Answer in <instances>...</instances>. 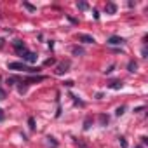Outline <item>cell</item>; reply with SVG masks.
I'll return each mask as SVG.
<instances>
[{
    "instance_id": "obj_12",
    "label": "cell",
    "mask_w": 148,
    "mask_h": 148,
    "mask_svg": "<svg viewBox=\"0 0 148 148\" xmlns=\"http://www.w3.org/2000/svg\"><path fill=\"white\" fill-rule=\"evenodd\" d=\"M124 110H125V106H119V108H117V112H115V113H117V115H119V117H120V115H124Z\"/></svg>"
},
{
    "instance_id": "obj_5",
    "label": "cell",
    "mask_w": 148,
    "mask_h": 148,
    "mask_svg": "<svg viewBox=\"0 0 148 148\" xmlns=\"http://www.w3.org/2000/svg\"><path fill=\"white\" fill-rule=\"evenodd\" d=\"M68 66H70V63L66 61V63H61L59 66H58V70H56V73H58V75H63V73L64 71H68Z\"/></svg>"
},
{
    "instance_id": "obj_2",
    "label": "cell",
    "mask_w": 148,
    "mask_h": 148,
    "mask_svg": "<svg viewBox=\"0 0 148 148\" xmlns=\"http://www.w3.org/2000/svg\"><path fill=\"white\" fill-rule=\"evenodd\" d=\"M21 58H23V61H26V63H37V54L35 52H32V51H28V49H23V51H16Z\"/></svg>"
},
{
    "instance_id": "obj_11",
    "label": "cell",
    "mask_w": 148,
    "mask_h": 148,
    "mask_svg": "<svg viewBox=\"0 0 148 148\" xmlns=\"http://www.w3.org/2000/svg\"><path fill=\"white\" fill-rule=\"evenodd\" d=\"M77 7H79L80 11H86V9H87V4H86V2H80V4H77Z\"/></svg>"
},
{
    "instance_id": "obj_16",
    "label": "cell",
    "mask_w": 148,
    "mask_h": 148,
    "mask_svg": "<svg viewBox=\"0 0 148 148\" xmlns=\"http://www.w3.org/2000/svg\"><path fill=\"white\" fill-rule=\"evenodd\" d=\"M99 119H101V122H103V124H106V122H108V117H106V115H101Z\"/></svg>"
},
{
    "instance_id": "obj_19",
    "label": "cell",
    "mask_w": 148,
    "mask_h": 148,
    "mask_svg": "<svg viewBox=\"0 0 148 148\" xmlns=\"http://www.w3.org/2000/svg\"><path fill=\"white\" fill-rule=\"evenodd\" d=\"M0 120H4V112H2V108H0Z\"/></svg>"
},
{
    "instance_id": "obj_4",
    "label": "cell",
    "mask_w": 148,
    "mask_h": 148,
    "mask_svg": "<svg viewBox=\"0 0 148 148\" xmlns=\"http://www.w3.org/2000/svg\"><path fill=\"white\" fill-rule=\"evenodd\" d=\"M79 40L84 42V44H94V37L92 35H86V33H79Z\"/></svg>"
},
{
    "instance_id": "obj_7",
    "label": "cell",
    "mask_w": 148,
    "mask_h": 148,
    "mask_svg": "<svg viewBox=\"0 0 148 148\" xmlns=\"http://www.w3.org/2000/svg\"><path fill=\"white\" fill-rule=\"evenodd\" d=\"M12 45H14V49H16V51H23V49H26V45H25L21 40H14V42H12Z\"/></svg>"
},
{
    "instance_id": "obj_10",
    "label": "cell",
    "mask_w": 148,
    "mask_h": 148,
    "mask_svg": "<svg viewBox=\"0 0 148 148\" xmlns=\"http://www.w3.org/2000/svg\"><path fill=\"white\" fill-rule=\"evenodd\" d=\"M28 125H30V129H32V131L35 129V119H33V117H30V119H28Z\"/></svg>"
},
{
    "instance_id": "obj_15",
    "label": "cell",
    "mask_w": 148,
    "mask_h": 148,
    "mask_svg": "<svg viewBox=\"0 0 148 148\" xmlns=\"http://www.w3.org/2000/svg\"><path fill=\"white\" fill-rule=\"evenodd\" d=\"M0 99H5V91L0 87Z\"/></svg>"
},
{
    "instance_id": "obj_20",
    "label": "cell",
    "mask_w": 148,
    "mask_h": 148,
    "mask_svg": "<svg viewBox=\"0 0 148 148\" xmlns=\"http://www.w3.org/2000/svg\"><path fill=\"white\" fill-rule=\"evenodd\" d=\"M136 148H143V146H136Z\"/></svg>"
},
{
    "instance_id": "obj_14",
    "label": "cell",
    "mask_w": 148,
    "mask_h": 148,
    "mask_svg": "<svg viewBox=\"0 0 148 148\" xmlns=\"http://www.w3.org/2000/svg\"><path fill=\"white\" fill-rule=\"evenodd\" d=\"M25 7H26L28 11H35V7H33L32 4H28V2H25Z\"/></svg>"
},
{
    "instance_id": "obj_9",
    "label": "cell",
    "mask_w": 148,
    "mask_h": 148,
    "mask_svg": "<svg viewBox=\"0 0 148 148\" xmlns=\"http://www.w3.org/2000/svg\"><path fill=\"white\" fill-rule=\"evenodd\" d=\"M110 87H112V89H120V87H122V82H119V80H113V82L110 84Z\"/></svg>"
},
{
    "instance_id": "obj_8",
    "label": "cell",
    "mask_w": 148,
    "mask_h": 148,
    "mask_svg": "<svg viewBox=\"0 0 148 148\" xmlns=\"http://www.w3.org/2000/svg\"><path fill=\"white\" fill-rule=\"evenodd\" d=\"M136 68H138V63H136V61H129L127 70H129V71H136Z\"/></svg>"
},
{
    "instance_id": "obj_17",
    "label": "cell",
    "mask_w": 148,
    "mask_h": 148,
    "mask_svg": "<svg viewBox=\"0 0 148 148\" xmlns=\"http://www.w3.org/2000/svg\"><path fill=\"white\" fill-rule=\"evenodd\" d=\"M73 52H75V54H82L84 51H82V49H79V47H75V49H73Z\"/></svg>"
},
{
    "instance_id": "obj_1",
    "label": "cell",
    "mask_w": 148,
    "mask_h": 148,
    "mask_svg": "<svg viewBox=\"0 0 148 148\" xmlns=\"http://www.w3.org/2000/svg\"><path fill=\"white\" fill-rule=\"evenodd\" d=\"M7 68H9V70H14V71H28V73H37V71H38V68L26 66L25 63H9Z\"/></svg>"
},
{
    "instance_id": "obj_18",
    "label": "cell",
    "mask_w": 148,
    "mask_h": 148,
    "mask_svg": "<svg viewBox=\"0 0 148 148\" xmlns=\"http://www.w3.org/2000/svg\"><path fill=\"white\" fill-rule=\"evenodd\" d=\"M64 86H68V87H71V86H73V82H71V80H66V82H64Z\"/></svg>"
},
{
    "instance_id": "obj_3",
    "label": "cell",
    "mask_w": 148,
    "mask_h": 148,
    "mask_svg": "<svg viewBox=\"0 0 148 148\" xmlns=\"http://www.w3.org/2000/svg\"><path fill=\"white\" fill-rule=\"evenodd\" d=\"M124 42H125V40H124L122 37H119V35H112V37L106 40V44H108V45H122Z\"/></svg>"
},
{
    "instance_id": "obj_13",
    "label": "cell",
    "mask_w": 148,
    "mask_h": 148,
    "mask_svg": "<svg viewBox=\"0 0 148 148\" xmlns=\"http://www.w3.org/2000/svg\"><path fill=\"white\" fill-rule=\"evenodd\" d=\"M120 146H122V148H127V141H125V138H120Z\"/></svg>"
},
{
    "instance_id": "obj_6",
    "label": "cell",
    "mask_w": 148,
    "mask_h": 148,
    "mask_svg": "<svg viewBox=\"0 0 148 148\" xmlns=\"http://www.w3.org/2000/svg\"><path fill=\"white\" fill-rule=\"evenodd\" d=\"M105 9H106V12H108V14H115V12H117V5H115V4H112V2H110V4H106V7H105Z\"/></svg>"
}]
</instances>
